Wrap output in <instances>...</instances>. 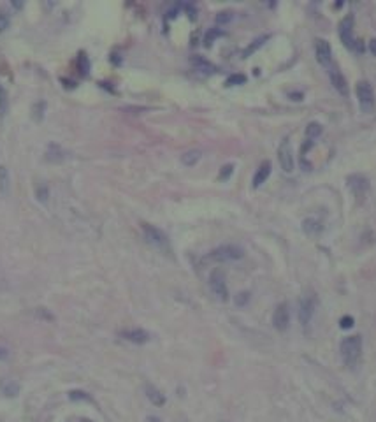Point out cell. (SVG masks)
Instances as JSON below:
<instances>
[{"mask_svg": "<svg viewBox=\"0 0 376 422\" xmlns=\"http://www.w3.org/2000/svg\"><path fill=\"white\" fill-rule=\"evenodd\" d=\"M346 186L351 192V195L355 197V200H357L358 204H362L365 200V197H367L371 183H369L367 176L360 174V172H353V174L346 176Z\"/></svg>", "mask_w": 376, "mask_h": 422, "instance_id": "obj_2", "label": "cell"}, {"mask_svg": "<svg viewBox=\"0 0 376 422\" xmlns=\"http://www.w3.org/2000/svg\"><path fill=\"white\" fill-rule=\"evenodd\" d=\"M8 192H9V172L8 167L0 165V193L6 195Z\"/></svg>", "mask_w": 376, "mask_h": 422, "instance_id": "obj_21", "label": "cell"}, {"mask_svg": "<svg viewBox=\"0 0 376 422\" xmlns=\"http://www.w3.org/2000/svg\"><path fill=\"white\" fill-rule=\"evenodd\" d=\"M250 303V292H239L236 296V304L237 306H246V304Z\"/></svg>", "mask_w": 376, "mask_h": 422, "instance_id": "obj_31", "label": "cell"}, {"mask_svg": "<svg viewBox=\"0 0 376 422\" xmlns=\"http://www.w3.org/2000/svg\"><path fill=\"white\" fill-rule=\"evenodd\" d=\"M78 69H79V72H81L83 76H86V74L90 72V62H88V57H86L85 53L79 55V58H78Z\"/></svg>", "mask_w": 376, "mask_h": 422, "instance_id": "obj_26", "label": "cell"}, {"mask_svg": "<svg viewBox=\"0 0 376 422\" xmlns=\"http://www.w3.org/2000/svg\"><path fill=\"white\" fill-rule=\"evenodd\" d=\"M6 357H8V350L0 347V359H6Z\"/></svg>", "mask_w": 376, "mask_h": 422, "instance_id": "obj_37", "label": "cell"}, {"mask_svg": "<svg viewBox=\"0 0 376 422\" xmlns=\"http://www.w3.org/2000/svg\"><path fill=\"white\" fill-rule=\"evenodd\" d=\"M6 113H8V95L4 88H0V115L4 116Z\"/></svg>", "mask_w": 376, "mask_h": 422, "instance_id": "obj_30", "label": "cell"}, {"mask_svg": "<svg viewBox=\"0 0 376 422\" xmlns=\"http://www.w3.org/2000/svg\"><path fill=\"white\" fill-rule=\"evenodd\" d=\"M367 48H369V51H371L372 57H376V39H371V41H369Z\"/></svg>", "mask_w": 376, "mask_h": 422, "instance_id": "obj_36", "label": "cell"}, {"mask_svg": "<svg viewBox=\"0 0 376 422\" xmlns=\"http://www.w3.org/2000/svg\"><path fill=\"white\" fill-rule=\"evenodd\" d=\"M243 257H244L243 248L237 247V245H222V247L211 250L208 255L209 261H215V262H232V261H239Z\"/></svg>", "mask_w": 376, "mask_h": 422, "instance_id": "obj_4", "label": "cell"}, {"mask_svg": "<svg viewBox=\"0 0 376 422\" xmlns=\"http://www.w3.org/2000/svg\"><path fill=\"white\" fill-rule=\"evenodd\" d=\"M120 336L123 338V340L130 341V343H136V345H144L150 341V333L144 329H141V327H136V329H125L120 333Z\"/></svg>", "mask_w": 376, "mask_h": 422, "instance_id": "obj_12", "label": "cell"}, {"mask_svg": "<svg viewBox=\"0 0 376 422\" xmlns=\"http://www.w3.org/2000/svg\"><path fill=\"white\" fill-rule=\"evenodd\" d=\"M190 62H192V65H194V67L197 69L199 72H202V74H213V72H215V65H213L211 62L206 60V58L199 57V55L192 57Z\"/></svg>", "mask_w": 376, "mask_h": 422, "instance_id": "obj_16", "label": "cell"}, {"mask_svg": "<svg viewBox=\"0 0 376 422\" xmlns=\"http://www.w3.org/2000/svg\"><path fill=\"white\" fill-rule=\"evenodd\" d=\"M272 326L279 333H285L290 326V310H288L287 303H281L276 306L274 313H272Z\"/></svg>", "mask_w": 376, "mask_h": 422, "instance_id": "obj_9", "label": "cell"}, {"mask_svg": "<svg viewBox=\"0 0 376 422\" xmlns=\"http://www.w3.org/2000/svg\"><path fill=\"white\" fill-rule=\"evenodd\" d=\"M355 326V319L351 317V315H343L339 319V327L343 331H348V329H351V327Z\"/></svg>", "mask_w": 376, "mask_h": 422, "instance_id": "obj_28", "label": "cell"}, {"mask_svg": "<svg viewBox=\"0 0 376 422\" xmlns=\"http://www.w3.org/2000/svg\"><path fill=\"white\" fill-rule=\"evenodd\" d=\"M353 27H355L353 15H346L339 22V39L351 51H355V44H357V39L353 37Z\"/></svg>", "mask_w": 376, "mask_h": 422, "instance_id": "obj_8", "label": "cell"}, {"mask_svg": "<svg viewBox=\"0 0 376 422\" xmlns=\"http://www.w3.org/2000/svg\"><path fill=\"white\" fill-rule=\"evenodd\" d=\"M316 304H318V299H316L315 292H309L301 297V301H299V322L302 327H308L311 324L313 317H315Z\"/></svg>", "mask_w": 376, "mask_h": 422, "instance_id": "obj_6", "label": "cell"}, {"mask_svg": "<svg viewBox=\"0 0 376 422\" xmlns=\"http://www.w3.org/2000/svg\"><path fill=\"white\" fill-rule=\"evenodd\" d=\"M278 160L285 172L294 171V155H292V146H290V139H288V137H285V139L281 141V144H279Z\"/></svg>", "mask_w": 376, "mask_h": 422, "instance_id": "obj_10", "label": "cell"}, {"mask_svg": "<svg viewBox=\"0 0 376 422\" xmlns=\"http://www.w3.org/2000/svg\"><path fill=\"white\" fill-rule=\"evenodd\" d=\"M357 99H358V106H360V111L365 115H371L376 108V99H374V90H372L371 83L362 79L357 83Z\"/></svg>", "mask_w": 376, "mask_h": 422, "instance_id": "obj_3", "label": "cell"}, {"mask_svg": "<svg viewBox=\"0 0 376 422\" xmlns=\"http://www.w3.org/2000/svg\"><path fill=\"white\" fill-rule=\"evenodd\" d=\"M223 36V32L220 29H211V30H208L206 32V36H204V46L206 48H211V44L215 43L218 37H222Z\"/></svg>", "mask_w": 376, "mask_h": 422, "instance_id": "obj_23", "label": "cell"}, {"mask_svg": "<svg viewBox=\"0 0 376 422\" xmlns=\"http://www.w3.org/2000/svg\"><path fill=\"white\" fill-rule=\"evenodd\" d=\"M48 197H50V192H48V186H46V185L39 186V188H37V199H39L41 202H46Z\"/></svg>", "mask_w": 376, "mask_h": 422, "instance_id": "obj_33", "label": "cell"}, {"mask_svg": "<svg viewBox=\"0 0 376 422\" xmlns=\"http://www.w3.org/2000/svg\"><path fill=\"white\" fill-rule=\"evenodd\" d=\"M44 108H46V104L44 102H37L36 106H34V116H36V120H41L44 116Z\"/></svg>", "mask_w": 376, "mask_h": 422, "instance_id": "obj_32", "label": "cell"}, {"mask_svg": "<svg viewBox=\"0 0 376 422\" xmlns=\"http://www.w3.org/2000/svg\"><path fill=\"white\" fill-rule=\"evenodd\" d=\"M288 99L294 100V102H301V100L304 99V93L302 92H290L288 93Z\"/></svg>", "mask_w": 376, "mask_h": 422, "instance_id": "obj_35", "label": "cell"}, {"mask_svg": "<svg viewBox=\"0 0 376 422\" xmlns=\"http://www.w3.org/2000/svg\"><path fill=\"white\" fill-rule=\"evenodd\" d=\"M323 132V127L322 123L318 122H311L308 123V127H306V137H308V141H313V139H318L320 136H322ZM315 143V141H313Z\"/></svg>", "mask_w": 376, "mask_h": 422, "instance_id": "obj_19", "label": "cell"}, {"mask_svg": "<svg viewBox=\"0 0 376 422\" xmlns=\"http://www.w3.org/2000/svg\"><path fill=\"white\" fill-rule=\"evenodd\" d=\"M111 62H115L116 65L122 64V60H120V58H118V55H113V57H111Z\"/></svg>", "mask_w": 376, "mask_h": 422, "instance_id": "obj_38", "label": "cell"}, {"mask_svg": "<svg viewBox=\"0 0 376 422\" xmlns=\"http://www.w3.org/2000/svg\"><path fill=\"white\" fill-rule=\"evenodd\" d=\"M234 18V13L232 11H222L216 15V23H220V25H223V23H229L232 22Z\"/></svg>", "mask_w": 376, "mask_h": 422, "instance_id": "obj_29", "label": "cell"}, {"mask_svg": "<svg viewBox=\"0 0 376 422\" xmlns=\"http://www.w3.org/2000/svg\"><path fill=\"white\" fill-rule=\"evenodd\" d=\"M339 352L341 357H343V362L348 366V368H355L360 361L362 355V338L358 334H353V336H346L339 345Z\"/></svg>", "mask_w": 376, "mask_h": 422, "instance_id": "obj_1", "label": "cell"}, {"mask_svg": "<svg viewBox=\"0 0 376 422\" xmlns=\"http://www.w3.org/2000/svg\"><path fill=\"white\" fill-rule=\"evenodd\" d=\"M315 53H316V62H318L322 67L330 69L332 67V50H330V44L325 39H318L315 44Z\"/></svg>", "mask_w": 376, "mask_h": 422, "instance_id": "obj_11", "label": "cell"}, {"mask_svg": "<svg viewBox=\"0 0 376 422\" xmlns=\"http://www.w3.org/2000/svg\"><path fill=\"white\" fill-rule=\"evenodd\" d=\"M234 164H225V165H222V169H220V172H218V179L220 181H227V179H230V176L234 174Z\"/></svg>", "mask_w": 376, "mask_h": 422, "instance_id": "obj_24", "label": "cell"}, {"mask_svg": "<svg viewBox=\"0 0 376 422\" xmlns=\"http://www.w3.org/2000/svg\"><path fill=\"white\" fill-rule=\"evenodd\" d=\"M201 157H202V153L199 150H190L181 155V162H183V165H186V167H194V165L201 160Z\"/></svg>", "mask_w": 376, "mask_h": 422, "instance_id": "obj_18", "label": "cell"}, {"mask_svg": "<svg viewBox=\"0 0 376 422\" xmlns=\"http://www.w3.org/2000/svg\"><path fill=\"white\" fill-rule=\"evenodd\" d=\"M246 83V76L244 74H232L227 78L225 85L227 86H239V85H244Z\"/></svg>", "mask_w": 376, "mask_h": 422, "instance_id": "obj_27", "label": "cell"}, {"mask_svg": "<svg viewBox=\"0 0 376 422\" xmlns=\"http://www.w3.org/2000/svg\"><path fill=\"white\" fill-rule=\"evenodd\" d=\"M81 422H92V420H88V418H85V420H81Z\"/></svg>", "mask_w": 376, "mask_h": 422, "instance_id": "obj_39", "label": "cell"}, {"mask_svg": "<svg viewBox=\"0 0 376 422\" xmlns=\"http://www.w3.org/2000/svg\"><path fill=\"white\" fill-rule=\"evenodd\" d=\"M271 39V36H260V37H257V39L253 41V43L250 44V46L246 48V50L243 51V58H248L250 55H253L255 51L258 50V48H262L265 44V41H269Z\"/></svg>", "mask_w": 376, "mask_h": 422, "instance_id": "obj_20", "label": "cell"}, {"mask_svg": "<svg viewBox=\"0 0 376 422\" xmlns=\"http://www.w3.org/2000/svg\"><path fill=\"white\" fill-rule=\"evenodd\" d=\"M329 78H330V83H332V86L337 90V92H339V95L348 97L346 79H344V76L341 74V72L337 71L336 67H330V69H329Z\"/></svg>", "mask_w": 376, "mask_h": 422, "instance_id": "obj_13", "label": "cell"}, {"mask_svg": "<svg viewBox=\"0 0 376 422\" xmlns=\"http://www.w3.org/2000/svg\"><path fill=\"white\" fill-rule=\"evenodd\" d=\"M146 397L150 399L151 404H155V406H164L165 403H167V397L162 394V390H158L155 385H146Z\"/></svg>", "mask_w": 376, "mask_h": 422, "instance_id": "obj_15", "label": "cell"}, {"mask_svg": "<svg viewBox=\"0 0 376 422\" xmlns=\"http://www.w3.org/2000/svg\"><path fill=\"white\" fill-rule=\"evenodd\" d=\"M141 229H143L144 240H146L151 247L158 248V250H162V252H169V248H171L169 247V238L164 231L151 226V224H143Z\"/></svg>", "mask_w": 376, "mask_h": 422, "instance_id": "obj_5", "label": "cell"}, {"mask_svg": "<svg viewBox=\"0 0 376 422\" xmlns=\"http://www.w3.org/2000/svg\"><path fill=\"white\" fill-rule=\"evenodd\" d=\"M209 289L220 301H229V289H227V280L222 269H213L211 271V275H209Z\"/></svg>", "mask_w": 376, "mask_h": 422, "instance_id": "obj_7", "label": "cell"}, {"mask_svg": "<svg viewBox=\"0 0 376 422\" xmlns=\"http://www.w3.org/2000/svg\"><path fill=\"white\" fill-rule=\"evenodd\" d=\"M271 162L269 160H265V162H262L260 165H258V169H257V172L253 174V179H251V186L253 188H258V186H262L265 181H267V178L271 176Z\"/></svg>", "mask_w": 376, "mask_h": 422, "instance_id": "obj_14", "label": "cell"}, {"mask_svg": "<svg viewBox=\"0 0 376 422\" xmlns=\"http://www.w3.org/2000/svg\"><path fill=\"white\" fill-rule=\"evenodd\" d=\"M69 399L71 401H92V397H90V394L85 392V390L76 389V390H71V392H69Z\"/></svg>", "mask_w": 376, "mask_h": 422, "instance_id": "obj_25", "label": "cell"}, {"mask_svg": "<svg viewBox=\"0 0 376 422\" xmlns=\"http://www.w3.org/2000/svg\"><path fill=\"white\" fill-rule=\"evenodd\" d=\"M46 158H48L50 162H60L62 158H64V153H62V148L57 146V144H51V146L48 148Z\"/></svg>", "mask_w": 376, "mask_h": 422, "instance_id": "obj_22", "label": "cell"}, {"mask_svg": "<svg viewBox=\"0 0 376 422\" xmlns=\"http://www.w3.org/2000/svg\"><path fill=\"white\" fill-rule=\"evenodd\" d=\"M8 29H9V16L4 15V13H0V32H4Z\"/></svg>", "mask_w": 376, "mask_h": 422, "instance_id": "obj_34", "label": "cell"}, {"mask_svg": "<svg viewBox=\"0 0 376 422\" xmlns=\"http://www.w3.org/2000/svg\"><path fill=\"white\" fill-rule=\"evenodd\" d=\"M322 222L320 220H316V219H306L304 222H302V231H304L308 236H311V238H315V236H318L320 233H322Z\"/></svg>", "mask_w": 376, "mask_h": 422, "instance_id": "obj_17", "label": "cell"}]
</instances>
